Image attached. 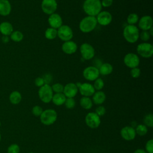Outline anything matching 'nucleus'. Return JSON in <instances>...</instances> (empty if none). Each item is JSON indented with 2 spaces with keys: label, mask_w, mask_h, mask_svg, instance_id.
Masks as SVG:
<instances>
[{
  "label": "nucleus",
  "mask_w": 153,
  "mask_h": 153,
  "mask_svg": "<svg viewBox=\"0 0 153 153\" xmlns=\"http://www.w3.org/2000/svg\"><path fill=\"white\" fill-rule=\"evenodd\" d=\"M133 153H147L146 151H145L143 149H137L136 150L134 151Z\"/></svg>",
  "instance_id": "nucleus-45"
},
{
  "label": "nucleus",
  "mask_w": 153,
  "mask_h": 153,
  "mask_svg": "<svg viewBox=\"0 0 153 153\" xmlns=\"http://www.w3.org/2000/svg\"><path fill=\"white\" fill-rule=\"evenodd\" d=\"M144 125L146 127H152L153 126V115L152 114H148L146 115L143 119Z\"/></svg>",
  "instance_id": "nucleus-32"
},
{
  "label": "nucleus",
  "mask_w": 153,
  "mask_h": 153,
  "mask_svg": "<svg viewBox=\"0 0 153 153\" xmlns=\"http://www.w3.org/2000/svg\"><path fill=\"white\" fill-rule=\"evenodd\" d=\"M82 8L87 16L96 17L102 9L100 0H84Z\"/></svg>",
  "instance_id": "nucleus-1"
},
{
  "label": "nucleus",
  "mask_w": 153,
  "mask_h": 153,
  "mask_svg": "<svg viewBox=\"0 0 153 153\" xmlns=\"http://www.w3.org/2000/svg\"><path fill=\"white\" fill-rule=\"evenodd\" d=\"M11 40L15 42H19L23 39V33L20 30H13V32L9 36Z\"/></svg>",
  "instance_id": "nucleus-27"
},
{
  "label": "nucleus",
  "mask_w": 153,
  "mask_h": 153,
  "mask_svg": "<svg viewBox=\"0 0 153 153\" xmlns=\"http://www.w3.org/2000/svg\"><path fill=\"white\" fill-rule=\"evenodd\" d=\"M130 75L132 78H137L140 76V74H141V71L139 68L136 67V68H131L130 72Z\"/></svg>",
  "instance_id": "nucleus-37"
},
{
  "label": "nucleus",
  "mask_w": 153,
  "mask_h": 153,
  "mask_svg": "<svg viewBox=\"0 0 153 153\" xmlns=\"http://www.w3.org/2000/svg\"><path fill=\"white\" fill-rule=\"evenodd\" d=\"M1 39L4 43H8L10 41V38L9 36H2Z\"/></svg>",
  "instance_id": "nucleus-44"
},
{
  "label": "nucleus",
  "mask_w": 153,
  "mask_h": 153,
  "mask_svg": "<svg viewBox=\"0 0 153 153\" xmlns=\"http://www.w3.org/2000/svg\"><path fill=\"white\" fill-rule=\"evenodd\" d=\"M79 104L83 109L87 110L91 109L93 106V102L90 97L82 96L79 100Z\"/></svg>",
  "instance_id": "nucleus-26"
},
{
  "label": "nucleus",
  "mask_w": 153,
  "mask_h": 153,
  "mask_svg": "<svg viewBox=\"0 0 153 153\" xmlns=\"http://www.w3.org/2000/svg\"><path fill=\"white\" fill-rule=\"evenodd\" d=\"M77 48L76 43L71 40L64 42L62 45V50L66 54H74L76 51Z\"/></svg>",
  "instance_id": "nucleus-19"
},
{
  "label": "nucleus",
  "mask_w": 153,
  "mask_h": 153,
  "mask_svg": "<svg viewBox=\"0 0 153 153\" xmlns=\"http://www.w3.org/2000/svg\"><path fill=\"white\" fill-rule=\"evenodd\" d=\"M53 96V91L50 84H45L42 87H39L38 90V96L42 102L45 103H50L52 100Z\"/></svg>",
  "instance_id": "nucleus-5"
},
{
  "label": "nucleus",
  "mask_w": 153,
  "mask_h": 153,
  "mask_svg": "<svg viewBox=\"0 0 153 153\" xmlns=\"http://www.w3.org/2000/svg\"><path fill=\"white\" fill-rule=\"evenodd\" d=\"M41 7L45 14L50 15L56 12L57 8V3L56 0H42Z\"/></svg>",
  "instance_id": "nucleus-11"
},
{
  "label": "nucleus",
  "mask_w": 153,
  "mask_h": 153,
  "mask_svg": "<svg viewBox=\"0 0 153 153\" xmlns=\"http://www.w3.org/2000/svg\"><path fill=\"white\" fill-rule=\"evenodd\" d=\"M104 81L103 80L100 78H97L96 79H95L94 81V84H93V87L94 88L95 90H97V91H100L101 90L103 87H104Z\"/></svg>",
  "instance_id": "nucleus-31"
},
{
  "label": "nucleus",
  "mask_w": 153,
  "mask_h": 153,
  "mask_svg": "<svg viewBox=\"0 0 153 153\" xmlns=\"http://www.w3.org/2000/svg\"><path fill=\"white\" fill-rule=\"evenodd\" d=\"M1 132H0V142H1Z\"/></svg>",
  "instance_id": "nucleus-47"
},
{
  "label": "nucleus",
  "mask_w": 153,
  "mask_h": 153,
  "mask_svg": "<svg viewBox=\"0 0 153 153\" xmlns=\"http://www.w3.org/2000/svg\"><path fill=\"white\" fill-rule=\"evenodd\" d=\"M123 62L127 67L131 69L138 67L140 63V59L137 54L133 53H128L124 56Z\"/></svg>",
  "instance_id": "nucleus-9"
},
{
  "label": "nucleus",
  "mask_w": 153,
  "mask_h": 153,
  "mask_svg": "<svg viewBox=\"0 0 153 153\" xmlns=\"http://www.w3.org/2000/svg\"><path fill=\"white\" fill-rule=\"evenodd\" d=\"M35 84L36 87H42L43 85L45 84V82H44V79L42 77H37L35 78Z\"/></svg>",
  "instance_id": "nucleus-41"
},
{
  "label": "nucleus",
  "mask_w": 153,
  "mask_h": 153,
  "mask_svg": "<svg viewBox=\"0 0 153 153\" xmlns=\"http://www.w3.org/2000/svg\"><path fill=\"white\" fill-rule=\"evenodd\" d=\"M57 30V36L63 42L70 41L72 39L74 32L72 28L66 25H62Z\"/></svg>",
  "instance_id": "nucleus-7"
},
{
  "label": "nucleus",
  "mask_w": 153,
  "mask_h": 153,
  "mask_svg": "<svg viewBox=\"0 0 153 153\" xmlns=\"http://www.w3.org/2000/svg\"><path fill=\"white\" fill-rule=\"evenodd\" d=\"M22 99L21 93L18 91H12L9 96V100L10 103L13 105L19 104Z\"/></svg>",
  "instance_id": "nucleus-25"
},
{
  "label": "nucleus",
  "mask_w": 153,
  "mask_h": 153,
  "mask_svg": "<svg viewBox=\"0 0 153 153\" xmlns=\"http://www.w3.org/2000/svg\"><path fill=\"white\" fill-rule=\"evenodd\" d=\"M44 35L47 39H54L57 36V30L51 27H48L45 31Z\"/></svg>",
  "instance_id": "nucleus-28"
},
{
  "label": "nucleus",
  "mask_w": 153,
  "mask_h": 153,
  "mask_svg": "<svg viewBox=\"0 0 153 153\" xmlns=\"http://www.w3.org/2000/svg\"><path fill=\"white\" fill-rule=\"evenodd\" d=\"M82 75L86 80L94 81L99 77L100 74L99 69L97 67L94 66H89L83 70Z\"/></svg>",
  "instance_id": "nucleus-10"
},
{
  "label": "nucleus",
  "mask_w": 153,
  "mask_h": 153,
  "mask_svg": "<svg viewBox=\"0 0 153 153\" xmlns=\"http://www.w3.org/2000/svg\"><path fill=\"white\" fill-rule=\"evenodd\" d=\"M136 133L139 136H144L148 132L147 127L144 124H139L135 128Z\"/></svg>",
  "instance_id": "nucleus-30"
},
{
  "label": "nucleus",
  "mask_w": 153,
  "mask_h": 153,
  "mask_svg": "<svg viewBox=\"0 0 153 153\" xmlns=\"http://www.w3.org/2000/svg\"><path fill=\"white\" fill-rule=\"evenodd\" d=\"M139 16L136 13H130L127 17V22L128 25H134L139 21Z\"/></svg>",
  "instance_id": "nucleus-29"
},
{
  "label": "nucleus",
  "mask_w": 153,
  "mask_h": 153,
  "mask_svg": "<svg viewBox=\"0 0 153 153\" xmlns=\"http://www.w3.org/2000/svg\"><path fill=\"white\" fill-rule=\"evenodd\" d=\"M13 30V26L10 22L4 21L0 23V33L3 36H10Z\"/></svg>",
  "instance_id": "nucleus-21"
},
{
  "label": "nucleus",
  "mask_w": 153,
  "mask_h": 153,
  "mask_svg": "<svg viewBox=\"0 0 153 153\" xmlns=\"http://www.w3.org/2000/svg\"><path fill=\"white\" fill-rule=\"evenodd\" d=\"M64 104L66 108L69 109H73L75 106V99L74 98H66Z\"/></svg>",
  "instance_id": "nucleus-36"
},
{
  "label": "nucleus",
  "mask_w": 153,
  "mask_h": 153,
  "mask_svg": "<svg viewBox=\"0 0 153 153\" xmlns=\"http://www.w3.org/2000/svg\"><path fill=\"white\" fill-rule=\"evenodd\" d=\"M105 100H106V94L103 91L101 90L95 91L93 95L92 102L96 105H100L105 102Z\"/></svg>",
  "instance_id": "nucleus-22"
},
{
  "label": "nucleus",
  "mask_w": 153,
  "mask_h": 153,
  "mask_svg": "<svg viewBox=\"0 0 153 153\" xmlns=\"http://www.w3.org/2000/svg\"><path fill=\"white\" fill-rule=\"evenodd\" d=\"M152 18L149 15H145L141 17L138 21V28H140L142 30H148L152 27Z\"/></svg>",
  "instance_id": "nucleus-14"
},
{
  "label": "nucleus",
  "mask_w": 153,
  "mask_h": 153,
  "mask_svg": "<svg viewBox=\"0 0 153 153\" xmlns=\"http://www.w3.org/2000/svg\"><path fill=\"white\" fill-rule=\"evenodd\" d=\"M146 152L148 153H153V140L150 139L147 141L145 145Z\"/></svg>",
  "instance_id": "nucleus-40"
},
{
  "label": "nucleus",
  "mask_w": 153,
  "mask_h": 153,
  "mask_svg": "<svg viewBox=\"0 0 153 153\" xmlns=\"http://www.w3.org/2000/svg\"><path fill=\"white\" fill-rule=\"evenodd\" d=\"M20 147L16 143L10 145L7 148V153H19Z\"/></svg>",
  "instance_id": "nucleus-34"
},
{
  "label": "nucleus",
  "mask_w": 153,
  "mask_h": 153,
  "mask_svg": "<svg viewBox=\"0 0 153 153\" xmlns=\"http://www.w3.org/2000/svg\"><path fill=\"white\" fill-rule=\"evenodd\" d=\"M41 122L45 126H50L54 124L57 118V112L53 109H47L43 111L40 115Z\"/></svg>",
  "instance_id": "nucleus-4"
},
{
  "label": "nucleus",
  "mask_w": 153,
  "mask_h": 153,
  "mask_svg": "<svg viewBox=\"0 0 153 153\" xmlns=\"http://www.w3.org/2000/svg\"><path fill=\"white\" fill-rule=\"evenodd\" d=\"M48 23L51 27L57 29L63 25V20L59 14L54 13L49 15Z\"/></svg>",
  "instance_id": "nucleus-18"
},
{
  "label": "nucleus",
  "mask_w": 153,
  "mask_h": 153,
  "mask_svg": "<svg viewBox=\"0 0 153 153\" xmlns=\"http://www.w3.org/2000/svg\"><path fill=\"white\" fill-rule=\"evenodd\" d=\"M29 153H34V152H29Z\"/></svg>",
  "instance_id": "nucleus-49"
},
{
  "label": "nucleus",
  "mask_w": 153,
  "mask_h": 153,
  "mask_svg": "<svg viewBox=\"0 0 153 153\" xmlns=\"http://www.w3.org/2000/svg\"><path fill=\"white\" fill-rule=\"evenodd\" d=\"M106 112V109L103 106L99 105L98 106L95 110V113L99 117H102L105 115Z\"/></svg>",
  "instance_id": "nucleus-39"
},
{
  "label": "nucleus",
  "mask_w": 153,
  "mask_h": 153,
  "mask_svg": "<svg viewBox=\"0 0 153 153\" xmlns=\"http://www.w3.org/2000/svg\"><path fill=\"white\" fill-rule=\"evenodd\" d=\"M12 10L10 2L8 0H0V15L2 16H8Z\"/></svg>",
  "instance_id": "nucleus-20"
},
{
  "label": "nucleus",
  "mask_w": 153,
  "mask_h": 153,
  "mask_svg": "<svg viewBox=\"0 0 153 153\" xmlns=\"http://www.w3.org/2000/svg\"><path fill=\"white\" fill-rule=\"evenodd\" d=\"M79 51L82 59L89 60L93 59L95 55V50L94 47L89 43L84 42L79 47Z\"/></svg>",
  "instance_id": "nucleus-8"
},
{
  "label": "nucleus",
  "mask_w": 153,
  "mask_h": 153,
  "mask_svg": "<svg viewBox=\"0 0 153 153\" xmlns=\"http://www.w3.org/2000/svg\"><path fill=\"white\" fill-rule=\"evenodd\" d=\"M85 121L87 126L91 128H96L100 124V117L95 112L88 113L85 116Z\"/></svg>",
  "instance_id": "nucleus-12"
},
{
  "label": "nucleus",
  "mask_w": 153,
  "mask_h": 153,
  "mask_svg": "<svg viewBox=\"0 0 153 153\" xmlns=\"http://www.w3.org/2000/svg\"><path fill=\"white\" fill-rule=\"evenodd\" d=\"M51 87L53 91L55 93H61L63 91L64 85L60 83H55Z\"/></svg>",
  "instance_id": "nucleus-33"
},
{
  "label": "nucleus",
  "mask_w": 153,
  "mask_h": 153,
  "mask_svg": "<svg viewBox=\"0 0 153 153\" xmlns=\"http://www.w3.org/2000/svg\"><path fill=\"white\" fill-rule=\"evenodd\" d=\"M148 32H149V33L151 36H152V35H153V27H152L151 28H150V29L148 30Z\"/></svg>",
  "instance_id": "nucleus-46"
},
{
  "label": "nucleus",
  "mask_w": 153,
  "mask_h": 153,
  "mask_svg": "<svg viewBox=\"0 0 153 153\" xmlns=\"http://www.w3.org/2000/svg\"><path fill=\"white\" fill-rule=\"evenodd\" d=\"M42 78L44 79L45 84H49L52 80V76L50 74H46L44 75Z\"/></svg>",
  "instance_id": "nucleus-43"
},
{
  "label": "nucleus",
  "mask_w": 153,
  "mask_h": 153,
  "mask_svg": "<svg viewBox=\"0 0 153 153\" xmlns=\"http://www.w3.org/2000/svg\"><path fill=\"white\" fill-rule=\"evenodd\" d=\"M66 99V97L63 93H55L53 96L51 101L55 105L61 106L65 103Z\"/></svg>",
  "instance_id": "nucleus-24"
},
{
  "label": "nucleus",
  "mask_w": 153,
  "mask_h": 153,
  "mask_svg": "<svg viewBox=\"0 0 153 153\" xmlns=\"http://www.w3.org/2000/svg\"><path fill=\"white\" fill-rule=\"evenodd\" d=\"M78 91L82 96L90 97L93 95L96 91L93 85L89 82L81 83V85L78 88Z\"/></svg>",
  "instance_id": "nucleus-16"
},
{
  "label": "nucleus",
  "mask_w": 153,
  "mask_h": 153,
  "mask_svg": "<svg viewBox=\"0 0 153 153\" xmlns=\"http://www.w3.org/2000/svg\"><path fill=\"white\" fill-rule=\"evenodd\" d=\"M139 30L137 26L127 25L123 29V35L127 42L133 44L138 41L139 38Z\"/></svg>",
  "instance_id": "nucleus-2"
},
{
  "label": "nucleus",
  "mask_w": 153,
  "mask_h": 153,
  "mask_svg": "<svg viewBox=\"0 0 153 153\" xmlns=\"http://www.w3.org/2000/svg\"><path fill=\"white\" fill-rule=\"evenodd\" d=\"M137 54L142 57L149 58L153 55V45L148 42H143L136 47Z\"/></svg>",
  "instance_id": "nucleus-6"
},
{
  "label": "nucleus",
  "mask_w": 153,
  "mask_h": 153,
  "mask_svg": "<svg viewBox=\"0 0 153 153\" xmlns=\"http://www.w3.org/2000/svg\"><path fill=\"white\" fill-rule=\"evenodd\" d=\"M43 112V109L42 107H41L39 105H35L32 108V112L33 115L35 117H40L41 114Z\"/></svg>",
  "instance_id": "nucleus-38"
},
{
  "label": "nucleus",
  "mask_w": 153,
  "mask_h": 153,
  "mask_svg": "<svg viewBox=\"0 0 153 153\" xmlns=\"http://www.w3.org/2000/svg\"><path fill=\"white\" fill-rule=\"evenodd\" d=\"M1 121H0V126H1Z\"/></svg>",
  "instance_id": "nucleus-48"
},
{
  "label": "nucleus",
  "mask_w": 153,
  "mask_h": 153,
  "mask_svg": "<svg viewBox=\"0 0 153 153\" xmlns=\"http://www.w3.org/2000/svg\"><path fill=\"white\" fill-rule=\"evenodd\" d=\"M97 24L106 26L109 25L112 20V14L108 11H101L96 16Z\"/></svg>",
  "instance_id": "nucleus-13"
},
{
  "label": "nucleus",
  "mask_w": 153,
  "mask_h": 153,
  "mask_svg": "<svg viewBox=\"0 0 153 153\" xmlns=\"http://www.w3.org/2000/svg\"><path fill=\"white\" fill-rule=\"evenodd\" d=\"M139 38L143 42H147L151 38L148 30H142L139 33Z\"/></svg>",
  "instance_id": "nucleus-35"
},
{
  "label": "nucleus",
  "mask_w": 153,
  "mask_h": 153,
  "mask_svg": "<svg viewBox=\"0 0 153 153\" xmlns=\"http://www.w3.org/2000/svg\"><path fill=\"white\" fill-rule=\"evenodd\" d=\"M56 1H58V0H56Z\"/></svg>",
  "instance_id": "nucleus-50"
},
{
  "label": "nucleus",
  "mask_w": 153,
  "mask_h": 153,
  "mask_svg": "<svg viewBox=\"0 0 153 153\" xmlns=\"http://www.w3.org/2000/svg\"><path fill=\"white\" fill-rule=\"evenodd\" d=\"M114 1L113 0H102L101 1V4L102 7H111L113 4Z\"/></svg>",
  "instance_id": "nucleus-42"
},
{
  "label": "nucleus",
  "mask_w": 153,
  "mask_h": 153,
  "mask_svg": "<svg viewBox=\"0 0 153 153\" xmlns=\"http://www.w3.org/2000/svg\"><path fill=\"white\" fill-rule=\"evenodd\" d=\"M98 69L100 75H109L113 71V66L109 63H102Z\"/></svg>",
  "instance_id": "nucleus-23"
},
{
  "label": "nucleus",
  "mask_w": 153,
  "mask_h": 153,
  "mask_svg": "<svg viewBox=\"0 0 153 153\" xmlns=\"http://www.w3.org/2000/svg\"><path fill=\"white\" fill-rule=\"evenodd\" d=\"M97 25L96 17L87 16L84 17L79 23V30L85 33L92 32L96 27Z\"/></svg>",
  "instance_id": "nucleus-3"
},
{
  "label": "nucleus",
  "mask_w": 153,
  "mask_h": 153,
  "mask_svg": "<svg viewBox=\"0 0 153 153\" xmlns=\"http://www.w3.org/2000/svg\"><path fill=\"white\" fill-rule=\"evenodd\" d=\"M120 134L122 138L127 141L133 140L136 135L135 129L131 126H126L123 127L121 130Z\"/></svg>",
  "instance_id": "nucleus-17"
},
{
  "label": "nucleus",
  "mask_w": 153,
  "mask_h": 153,
  "mask_svg": "<svg viewBox=\"0 0 153 153\" xmlns=\"http://www.w3.org/2000/svg\"><path fill=\"white\" fill-rule=\"evenodd\" d=\"M78 88L75 83L69 82L64 86L63 93L66 98H74L78 93Z\"/></svg>",
  "instance_id": "nucleus-15"
}]
</instances>
